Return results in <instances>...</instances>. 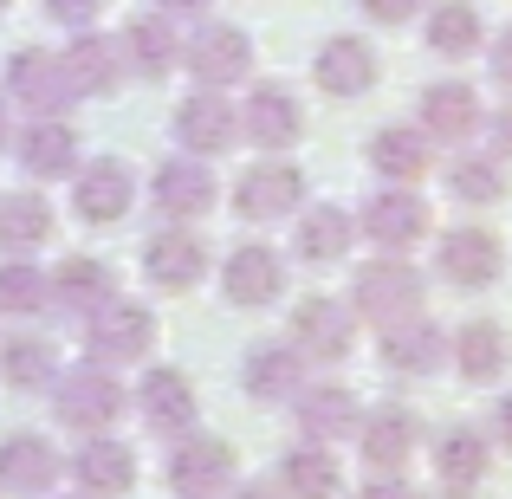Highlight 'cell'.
<instances>
[{"mask_svg":"<svg viewBox=\"0 0 512 499\" xmlns=\"http://www.w3.org/2000/svg\"><path fill=\"white\" fill-rule=\"evenodd\" d=\"M299 208H305V169L299 163L266 156V163H253L234 182V214L240 221H286V214H299Z\"/></svg>","mask_w":512,"mask_h":499,"instance_id":"52a82bcc","label":"cell"},{"mask_svg":"<svg viewBox=\"0 0 512 499\" xmlns=\"http://www.w3.org/2000/svg\"><path fill=\"white\" fill-rule=\"evenodd\" d=\"M240 389L253 402H292L305 389V357L292 344H253L240 357Z\"/></svg>","mask_w":512,"mask_h":499,"instance_id":"cb8c5ba5","label":"cell"},{"mask_svg":"<svg viewBox=\"0 0 512 499\" xmlns=\"http://www.w3.org/2000/svg\"><path fill=\"white\" fill-rule=\"evenodd\" d=\"M52 240V201L33 195V188H20V195H0V253H33Z\"/></svg>","mask_w":512,"mask_h":499,"instance_id":"d6a6232c","label":"cell"},{"mask_svg":"<svg viewBox=\"0 0 512 499\" xmlns=\"http://www.w3.org/2000/svg\"><path fill=\"white\" fill-rule=\"evenodd\" d=\"M370 163L383 182H422L428 169H435V143H428V130L422 124H383L370 137Z\"/></svg>","mask_w":512,"mask_h":499,"instance_id":"83f0119b","label":"cell"},{"mask_svg":"<svg viewBox=\"0 0 512 499\" xmlns=\"http://www.w3.org/2000/svg\"><path fill=\"white\" fill-rule=\"evenodd\" d=\"M448 357L461 363L467 383H493L512 357V337H506V325H493V318H474V325H461L448 337Z\"/></svg>","mask_w":512,"mask_h":499,"instance_id":"4dcf8cb0","label":"cell"},{"mask_svg":"<svg viewBox=\"0 0 512 499\" xmlns=\"http://www.w3.org/2000/svg\"><path fill=\"white\" fill-rule=\"evenodd\" d=\"M0 13H7V0H0Z\"/></svg>","mask_w":512,"mask_h":499,"instance_id":"816d5d0a","label":"cell"},{"mask_svg":"<svg viewBox=\"0 0 512 499\" xmlns=\"http://www.w3.org/2000/svg\"><path fill=\"white\" fill-rule=\"evenodd\" d=\"M72 499H91V493H72Z\"/></svg>","mask_w":512,"mask_h":499,"instance_id":"f907efd6","label":"cell"},{"mask_svg":"<svg viewBox=\"0 0 512 499\" xmlns=\"http://www.w3.org/2000/svg\"><path fill=\"white\" fill-rule=\"evenodd\" d=\"M143 279L156 292H195L208 279V247H201L195 227H163V234L143 240Z\"/></svg>","mask_w":512,"mask_h":499,"instance_id":"4fadbf2b","label":"cell"},{"mask_svg":"<svg viewBox=\"0 0 512 499\" xmlns=\"http://www.w3.org/2000/svg\"><path fill=\"white\" fill-rule=\"evenodd\" d=\"M435 260H441V279L461 292H487L506 273V247L493 227H454V234H441Z\"/></svg>","mask_w":512,"mask_h":499,"instance_id":"30bf717a","label":"cell"},{"mask_svg":"<svg viewBox=\"0 0 512 499\" xmlns=\"http://www.w3.org/2000/svg\"><path fill=\"white\" fill-rule=\"evenodd\" d=\"M46 13H52V20H65V26H78V33H85V26H91V20L104 13V0H46Z\"/></svg>","mask_w":512,"mask_h":499,"instance_id":"ab89813d","label":"cell"},{"mask_svg":"<svg viewBox=\"0 0 512 499\" xmlns=\"http://www.w3.org/2000/svg\"><path fill=\"white\" fill-rule=\"evenodd\" d=\"M59 474H65V461H59V448H52L46 435L20 428V435L0 441V493H13V499H46L52 487H59Z\"/></svg>","mask_w":512,"mask_h":499,"instance_id":"e0dca14e","label":"cell"},{"mask_svg":"<svg viewBox=\"0 0 512 499\" xmlns=\"http://www.w3.org/2000/svg\"><path fill=\"white\" fill-rule=\"evenodd\" d=\"M428 52H441V59L480 52V7L474 0H435L428 7Z\"/></svg>","mask_w":512,"mask_h":499,"instance_id":"74e56055","label":"cell"},{"mask_svg":"<svg viewBox=\"0 0 512 499\" xmlns=\"http://www.w3.org/2000/svg\"><path fill=\"white\" fill-rule=\"evenodd\" d=\"M124 383H117L104 363H78V370H59V383H52V415H59L65 428H78V435H104V428L124 415Z\"/></svg>","mask_w":512,"mask_h":499,"instance_id":"7a4b0ae2","label":"cell"},{"mask_svg":"<svg viewBox=\"0 0 512 499\" xmlns=\"http://www.w3.org/2000/svg\"><path fill=\"white\" fill-rule=\"evenodd\" d=\"M493 441H500V448L512 454V396H506V402H493Z\"/></svg>","mask_w":512,"mask_h":499,"instance_id":"f6af8a7d","label":"cell"},{"mask_svg":"<svg viewBox=\"0 0 512 499\" xmlns=\"http://www.w3.org/2000/svg\"><path fill=\"white\" fill-rule=\"evenodd\" d=\"M104 299H117V273L104 260H91V253H72V260H59V273H52V305L59 312H98Z\"/></svg>","mask_w":512,"mask_h":499,"instance_id":"f546056e","label":"cell"},{"mask_svg":"<svg viewBox=\"0 0 512 499\" xmlns=\"http://www.w3.org/2000/svg\"><path fill=\"white\" fill-rule=\"evenodd\" d=\"M357 499H415V487H409L402 474H376V480H370V487H363Z\"/></svg>","mask_w":512,"mask_h":499,"instance_id":"b9f144b4","label":"cell"},{"mask_svg":"<svg viewBox=\"0 0 512 499\" xmlns=\"http://www.w3.org/2000/svg\"><path fill=\"white\" fill-rule=\"evenodd\" d=\"M208 7H214V0H156V13H163V20H201Z\"/></svg>","mask_w":512,"mask_h":499,"instance_id":"7bdbcfd3","label":"cell"},{"mask_svg":"<svg viewBox=\"0 0 512 499\" xmlns=\"http://www.w3.org/2000/svg\"><path fill=\"white\" fill-rule=\"evenodd\" d=\"M292 422H299V435L305 441H344V435H357V422H363V402L350 396L344 383H305L299 396H292Z\"/></svg>","mask_w":512,"mask_h":499,"instance_id":"ffe728a7","label":"cell"},{"mask_svg":"<svg viewBox=\"0 0 512 499\" xmlns=\"http://www.w3.org/2000/svg\"><path fill=\"white\" fill-rule=\"evenodd\" d=\"M175 143H182V156H227L240 143V104H227L221 91H195V98H182V111H175Z\"/></svg>","mask_w":512,"mask_h":499,"instance_id":"7c38bea8","label":"cell"},{"mask_svg":"<svg viewBox=\"0 0 512 499\" xmlns=\"http://www.w3.org/2000/svg\"><path fill=\"white\" fill-rule=\"evenodd\" d=\"M150 201H156V214H169V221L182 227V221H201V214L221 201V182H214V169L201 163V156H169L150 182Z\"/></svg>","mask_w":512,"mask_h":499,"instance_id":"9a60e30c","label":"cell"},{"mask_svg":"<svg viewBox=\"0 0 512 499\" xmlns=\"http://www.w3.org/2000/svg\"><path fill=\"white\" fill-rule=\"evenodd\" d=\"M428 499H474V487H441V493H428Z\"/></svg>","mask_w":512,"mask_h":499,"instance_id":"681fc988","label":"cell"},{"mask_svg":"<svg viewBox=\"0 0 512 499\" xmlns=\"http://www.w3.org/2000/svg\"><path fill=\"white\" fill-rule=\"evenodd\" d=\"M7 98L26 104L33 117H65L78 104V85L72 72H65L59 52H39V46H20L7 59Z\"/></svg>","mask_w":512,"mask_h":499,"instance_id":"277c9868","label":"cell"},{"mask_svg":"<svg viewBox=\"0 0 512 499\" xmlns=\"http://www.w3.org/2000/svg\"><path fill=\"white\" fill-rule=\"evenodd\" d=\"M13 143V124H7V98H0V150Z\"/></svg>","mask_w":512,"mask_h":499,"instance_id":"c3c4849f","label":"cell"},{"mask_svg":"<svg viewBox=\"0 0 512 499\" xmlns=\"http://www.w3.org/2000/svg\"><path fill=\"white\" fill-rule=\"evenodd\" d=\"M52 305V279L33 260H0V312L7 318H33Z\"/></svg>","mask_w":512,"mask_h":499,"instance_id":"f35d334b","label":"cell"},{"mask_svg":"<svg viewBox=\"0 0 512 499\" xmlns=\"http://www.w3.org/2000/svg\"><path fill=\"white\" fill-rule=\"evenodd\" d=\"M350 305H357V318H370V325H402V318H422L428 279L415 273L409 260L383 253V260L357 266V279H350Z\"/></svg>","mask_w":512,"mask_h":499,"instance_id":"6da1fadb","label":"cell"},{"mask_svg":"<svg viewBox=\"0 0 512 499\" xmlns=\"http://www.w3.org/2000/svg\"><path fill=\"white\" fill-rule=\"evenodd\" d=\"M130 409H137L143 428H156V435H188V428H195V383H188L175 363H156V370H143V383L130 389Z\"/></svg>","mask_w":512,"mask_h":499,"instance_id":"2e32d148","label":"cell"},{"mask_svg":"<svg viewBox=\"0 0 512 499\" xmlns=\"http://www.w3.org/2000/svg\"><path fill=\"white\" fill-rule=\"evenodd\" d=\"M65 59V72H72V85H78V98H111L117 85H124V72H130V59H124V39H104V33H78L72 46L59 52Z\"/></svg>","mask_w":512,"mask_h":499,"instance_id":"603a6c76","label":"cell"},{"mask_svg":"<svg viewBox=\"0 0 512 499\" xmlns=\"http://www.w3.org/2000/svg\"><path fill=\"white\" fill-rule=\"evenodd\" d=\"M65 474L78 480V493H91V499H117V493L137 487V454H130L124 441H111V435H85V448L65 461Z\"/></svg>","mask_w":512,"mask_h":499,"instance_id":"44dd1931","label":"cell"},{"mask_svg":"<svg viewBox=\"0 0 512 499\" xmlns=\"http://www.w3.org/2000/svg\"><path fill=\"white\" fill-rule=\"evenodd\" d=\"M448 363V331L428 325V318H402V325H383V370L396 376H435Z\"/></svg>","mask_w":512,"mask_h":499,"instance_id":"484cf974","label":"cell"},{"mask_svg":"<svg viewBox=\"0 0 512 499\" xmlns=\"http://www.w3.org/2000/svg\"><path fill=\"white\" fill-rule=\"evenodd\" d=\"M182 59L201 78V91H227L253 72V39H247V26H201L182 46Z\"/></svg>","mask_w":512,"mask_h":499,"instance_id":"5bb4252c","label":"cell"},{"mask_svg":"<svg viewBox=\"0 0 512 499\" xmlns=\"http://www.w3.org/2000/svg\"><path fill=\"white\" fill-rule=\"evenodd\" d=\"M493 78H500V85L512 91V26H506L500 39H493Z\"/></svg>","mask_w":512,"mask_h":499,"instance_id":"ee69618b","label":"cell"},{"mask_svg":"<svg viewBox=\"0 0 512 499\" xmlns=\"http://www.w3.org/2000/svg\"><path fill=\"white\" fill-rule=\"evenodd\" d=\"M279 487H286V499H338V487H344L338 454H331L325 441H305V448H292L286 461H279Z\"/></svg>","mask_w":512,"mask_h":499,"instance_id":"1f68e13d","label":"cell"},{"mask_svg":"<svg viewBox=\"0 0 512 499\" xmlns=\"http://www.w3.org/2000/svg\"><path fill=\"white\" fill-rule=\"evenodd\" d=\"M435 467H441V487H474L493 467V435H480V428H448V435L435 441Z\"/></svg>","mask_w":512,"mask_h":499,"instance_id":"8d00e7d4","label":"cell"},{"mask_svg":"<svg viewBox=\"0 0 512 499\" xmlns=\"http://www.w3.org/2000/svg\"><path fill=\"white\" fill-rule=\"evenodd\" d=\"M13 150H20V169L33 175V182H59V175L78 169V130L65 124V117H33Z\"/></svg>","mask_w":512,"mask_h":499,"instance_id":"d4e9b609","label":"cell"},{"mask_svg":"<svg viewBox=\"0 0 512 499\" xmlns=\"http://www.w3.org/2000/svg\"><path fill=\"white\" fill-rule=\"evenodd\" d=\"M0 499H7V493H0Z\"/></svg>","mask_w":512,"mask_h":499,"instance_id":"f5cc1de1","label":"cell"},{"mask_svg":"<svg viewBox=\"0 0 512 499\" xmlns=\"http://www.w3.org/2000/svg\"><path fill=\"white\" fill-rule=\"evenodd\" d=\"M221 292L240 312H266V305L286 299V260H279L273 247H260V240H240L221 260Z\"/></svg>","mask_w":512,"mask_h":499,"instance_id":"ba28073f","label":"cell"},{"mask_svg":"<svg viewBox=\"0 0 512 499\" xmlns=\"http://www.w3.org/2000/svg\"><path fill=\"white\" fill-rule=\"evenodd\" d=\"M422 130L428 143H461L480 130V91L474 85H454V78H441V85L422 91Z\"/></svg>","mask_w":512,"mask_h":499,"instance_id":"f1b7e54d","label":"cell"},{"mask_svg":"<svg viewBox=\"0 0 512 499\" xmlns=\"http://www.w3.org/2000/svg\"><path fill=\"white\" fill-rule=\"evenodd\" d=\"M130 201H137V175H130V163H117V156H91V169H72V214L85 227L124 221Z\"/></svg>","mask_w":512,"mask_h":499,"instance_id":"9c48e42d","label":"cell"},{"mask_svg":"<svg viewBox=\"0 0 512 499\" xmlns=\"http://www.w3.org/2000/svg\"><path fill=\"white\" fill-rule=\"evenodd\" d=\"M124 59H130V72L163 78V72H175V59H182V39L169 33L163 13H137V20L124 26Z\"/></svg>","mask_w":512,"mask_h":499,"instance_id":"e575fe53","label":"cell"},{"mask_svg":"<svg viewBox=\"0 0 512 499\" xmlns=\"http://www.w3.org/2000/svg\"><path fill=\"white\" fill-rule=\"evenodd\" d=\"M0 383H7V389L59 383V350H52V337H39V331L7 337V344H0Z\"/></svg>","mask_w":512,"mask_h":499,"instance_id":"836d02e7","label":"cell"},{"mask_svg":"<svg viewBox=\"0 0 512 499\" xmlns=\"http://www.w3.org/2000/svg\"><path fill=\"white\" fill-rule=\"evenodd\" d=\"M234 499H279L273 487H253V480H247V487H234Z\"/></svg>","mask_w":512,"mask_h":499,"instance_id":"7dc6e473","label":"cell"},{"mask_svg":"<svg viewBox=\"0 0 512 499\" xmlns=\"http://www.w3.org/2000/svg\"><path fill=\"white\" fill-rule=\"evenodd\" d=\"M363 13H370L376 26H402V20H415L422 13V0H357Z\"/></svg>","mask_w":512,"mask_h":499,"instance_id":"60d3db41","label":"cell"},{"mask_svg":"<svg viewBox=\"0 0 512 499\" xmlns=\"http://www.w3.org/2000/svg\"><path fill=\"white\" fill-rule=\"evenodd\" d=\"M312 72H318V91H331V98H363V91L376 85V46H370V39L338 33V39L318 46Z\"/></svg>","mask_w":512,"mask_h":499,"instance_id":"4316f807","label":"cell"},{"mask_svg":"<svg viewBox=\"0 0 512 499\" xmlns=\"http://www.w3.org/2000/svg\"><path fill=\"white\" fill-rule=\"evenodd\" d=\"M156 344V318L137 299H104L98 312H85V363H143V350Z\"/></svg>","mask_w":512,"mask_h":499,"instance_id":"3957f363","label":"cell"},{"mask_svg":"<svg viewBox=\"0 0 512 499\" xmlns=\"http://www.w3.org/2000/svg\"><path fill=\"white\" fill-rule=\"evenodd\" d=\"M350 234H357V221H350V208H338V201H318V208L292 214V253H299L305 266L350 260Z\"/></svg>","mask_w":512,"mask_h":499,"instance_id":"7402d4cb","label":"cell"},{"mask_svg":"<svg viewBox=\"0 0 512 499\" xmlns=\"http://www.w3.org/2000/svg\"><path fill=\"white\" fill-rule=\"evenodd\" d=\"M169 487L175 499H214L234 487V448H227L221 435H175L169 448Z\"/></svg>","mask_w":512,"mask_h":499,"instance_id":"8992f818","label":"cell"},{"mask_svg":"<svg viewBox=\"0 0 512 499\" xmlns=\"http://www.w3.org/2000/svg\"><path fill=\"white\" fill-rule=\"evenodd\" d=\"M292 325V350H299L305 363H338L350 357V344H357V312L338 299H325V292H312V299H299L286 312Z\"/></svg>","mask_w":512,"mask_h":499,"instance_id":"5b68a950","label":"cell"},{"mask_svg":"<svg viewBox=\"0 0 512 499\" xmlns=\"http://www.w3.org/2000/svg\"><path fill=\"white\" fill-rule=\"evenodd\" d=\"M441 175H448V195L467 201V208H493L506 195V156H487V150H461Z\"/></svg>","mask_w":512,"mask_h":499,"instance_id":"d590c367","label":"cell"},{"mask_svg":"<svg viewBox=\"0 0 512 499\" xmlns=\"http://www.w3.org/2000/svg\"><path fill=\"white\" fill-rule=\"evenodd\" d=\"M493 150H500V156H512V104H506L500 117H493Z\"/></svg>","mask_w":512,"mask_h":499,"instance_id":"bcb514c9","label":"cell"},{"mask_svg":"<svg viewBox=\"0 0 512 499\" xmlns=\"http://www.w3.org/2000/svg\"><path fill=\"white\" fill-rule=\"evenodd\" d=\"M240 137H247L253 150H266V156L292 150V143L305 137V111H299V98H292L286 85H260V91H247V104H240Z\"/></svg>","mask_w":512,"mask_h":499,"instance_id":"ac0fdd59","label":"cell"},{"mask_svg":"<svg viewBox=\"0 0 512 499\" xmlns=\"http://www.w3.org/2000/svg\"><path fill=\"white\" fill-rule=\"evenodd\" d=\"M357 227H363V234H370V240H376L383 253H409L415 240L428 234V201L415 195V188L389 182V188H376V195L363 201Z\"/></svg>","mask_w":512,"mask_h":499,"instance_id":"8fae6325","label":"cell"},{"mask_svg":"<svg viewBox=\"0 0 512 499\" xmlns=\"http://www.w3.org/2000/svg\"><path fill=\"white\" fill-rule=\"evenodd\" d=\"M415 441H422V422H415V409H402V402L363 409V422H357V448H363V461H370L376 474H396V467H409Z\"/></svg>","mask_w":512,"mask_h":499,"instance_id":"d6986e66","label":"cell"}]
</instances>
